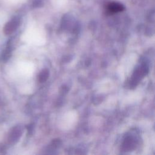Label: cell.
Here are the masks:
<instances>
[{"mask_svg":"<svg viewBox=\"0 0 155 155\" xmlns=\"http://www.w3.org/2000/svg\"><path fill=\"white\" fill-rule=\"evenodd\" d=\"M105 8L107 12L110 14L122 12L125 8L124 5L118 2H110L107 4Z\"/></svg>","mask_w":155,"mask_h":155,"instance_id":"6da1fadb","label":"cell"}]
</instances>
